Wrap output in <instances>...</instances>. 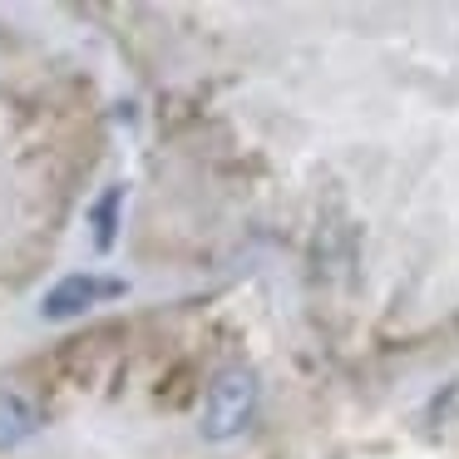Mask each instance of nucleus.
Here are the masks:
<instances>
[{"label":"nucleus","mask_w":459,"mask_h":459,"mask_svg":"<svg viewBox=\"0 0 459 459\" xmlns=\"http://www.w3.org/2000/svg\"><path fill=\"white\" fill-rule=\"evenodd\" d=\"M257 376H252L247 366H232L222 370L218 380L208 385V400H203V439H212V445H222V439H238L242 429L252 425V415H257Z\"/></svg>","instance_id":"obj_1"},{"label":"nucleus","mask_w":459,"mask_h":459,"mask_svg":"<svg viewBox=\"0 0 459 459\" xmlns=\"http://www.w3.org/2000/svg\"><path fill=\"white\" fill-rule=\"evenodd\" d=\"M109 297H124V281L119 277H94V272H70L60 277L50 291L40 297V316L45 321H70L80 311H90L94 301H109Z\"/></svg>","instance_id":"obj_2"},{"label":"nucleus","mask_w":459,"mask_h":459,"mask_svg":"<svg viewBox=\"0 0 459 459\" xmlns=\"http://www.w3.org/2000/svg\"><path fill=\"white\" fill-rule=\"evenodd\" d=\"M40 429V410L21 395V390H0V449L21 445Z\"/></svg>","instance_id":"obj_3"},{"label":"nucleus","mask_w":459,"mask_h":459,"mask_svg":"<svg viewBox=\"0 0 459 459\" xmlns=\"http://www.w3.org/2000/svg\"><path fill=\"white\" fill-rule=\"evenodd\" d=\"M119 203H124V188H109L94 203V247L100 252L114 247V212H119Z\"/></svg>","instance_id":"obj_4"}]
</instances>
